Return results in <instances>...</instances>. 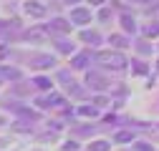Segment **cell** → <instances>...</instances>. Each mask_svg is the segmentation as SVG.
<instances>
[{
  "instance_id": "1",
  "label": "cell",
  "mask_w": 159,
  "mask_h": 151,
  "mask_svg": "<svg viewBox=\"0 0 159 151\" xmlns=\"http://www.w3.org/2000/svg\"><path fill=\"white\" fill-rule=\"evenodd\" d=\"M96 61L101 63L104 68H111V71H121V68H126V58L121 53H116V50H101L96 55Z\"/></svg>"
},
{
  "instance_id": "2",
  "label": "cell",
  "mask_w": 159,
  "mask_h": 151,
  "mask_svg": "<svg viewBox=\"0 0 159 151\" xmlns=\"http://www.w3.org/2000/svg\"><path fill=\"white\" fill-rule=\"evenodd\" d=\"M23 10L28 18H46L48 15V8L43 3H38V0H25L23 3Z\"/></svg>"
},
{
  "instance_id": "3",
  "label": "cell",
  "mask_w": 159,
  "mask_h": 151,
  "mask_svg": "<svg viewBox=\"0 0 159 151\" xmlns=\"http://www.w3.org/2000/svg\"><path fill=\"white\" fill-rule=\"evenodd\" d=\"M89 20H91V10L89 8H73L71 10V23L73 25H84Z\"/></svg>"
},
{
  "instance_id": "4",
  "label": "cell",
  "mask_w": 159,
  "mask_h": 151,
  "mask_svg": "<svg viewBox=\"0 0 159 151\" xmlns=\"http://www.w3.org/2000/svg\"><path fill=\"white\" fill-rule=\"evenodd\" d=\"M38 106H43V108L63 106V96H58V93H51V96H46V98H38Z\"/></svg>"
},
{
  "instance_id": "5",
  "label": "cell",
  "mask_w": 159,
  "mask_h": 151,
  "mask_svg": "<svg viewBox=\"0 0 159 151\" xmlns=\"http://www.w3.org/2000/svg\"><path fill=\"white\" fill-rule=\"evenodd\" d=\"M89 61H91V55H89V53H78V55H73L71 66H73V68H78V71H84V68L89 66Z\"/></svg>"
},
{
  "instance_id": "6",
  "label": "cell",
  "mask_w": 159,
  "mask_h": 151,
  "mask_svg": "<svg viewBox=\"0 0 159 151\" xmlns=\"http://www.w3.org/2000/svg\"><path fill=\"white\" fill-rule=\"evenodd\" d=\"M51 30H53V33H68L71 25H68L66 20H61V18H56V20L51 23Z\"/></svg>"
},
{
  "instance_id": "7",
  "label": "cell",
  "mask_w": 159,
  "mask_h": 151,
  "mask_svg": "<svg viewBox=\"0 0 159 151\" xmlns=\"http://www.w3.org/2000/svg\"><path fill=\"white\" fill-rule=\"evenodd\" d=\"M121 28H124L126 33H134V30H136V20H134L131 15L124 13V15H121Z\"/></svg>"
},
{
  "instance_id": "8",
  "label": "cell",
  "mask_w": 159,
  "mask_h": 151,
  "mask_svg": "<svg viewBox=\"0 0 159 151\" xmlns=\"http://www.w3.org/2000/svg\"><path fill=\"white\" fill-rule=\"evenodd\" d=\"M51 66H53L51 55H38V58H35V68H51Z\"/></svg>"
},
{
  "instance_id": "9",
  "label": "cell",
  "mask_w": 159,
  "mask_h": 151,
  "mask_svg": "<svg viewBox=\"0 0 159 151\" xmlns=\"http://www.w3.org/2000/svg\"><path fill=\"white\" fill-rule=\"evenodd\" d=\"M84 41L86 43H101V38H98V33H93V30H84Z\"/></svg>"
},
{
  "instance_id": "10",
  "label": "cell",
  "mask_w": 159,
  "mask_h": 151,
  "mask_svg": "<svg viewBox=\"0 0 159 151\" xmlns=\"http://www.w3.org/2000/svg\"><path fill=\"white\" fill-rule=\"evenodd\" d=\"M144 35H147V38H157V35H159V25H157V23L147 25V28H144Z\"/></svg>"
},
{
  "instance_id": "11",
  "label": "cell",
  "mask_w": 159,
  "mask_h": 151,
  "mask_svg": "<svg viewBox=\"0 0 159 151\" xmlns=\"http://www.w3.org/2000/svg\"><path fill=\"white\" fill-rule=\"evenodd\" d=\"M89 151H109V144H106V141H93V144L89 146Z\"/></svg>"
},
{
  "instance_id": "12",
  "label": "cell",
  "mask_w": 159,
  "mask_h": 151,
  "mask_svg": "<svg viewBox=\"0 0 159 151\" xmlns=\"http://www.w3.org/2000/svg\"><path fill=\"white\" fill-rule=\"evenodd\" d=\"M131 139H134L131 131H121V134H116V141H119V144H126V141H131Z\"/></svg>"
},
{
  "instance_id": "13",
  "label": "cell",
  "mask_w": 159,
  "mask_h": 151,
  "mask_svg": "<svg viewBox=\"0 0 159 151\" xmlns=\"http://www.w3.org/2000/svg\"><path fill=\"white\" fill-rule=\"evenodd\" d=\"M134 151H154V146H152V144H147V141H139V144L134 146Z\"/></svg>"
},
{
  "instance_id": "14",
  "label": "cell",
  "mask_w": 159,
  "mask_h": 151,
  "mask_svg": "<svg viewBox=\"0 0 159 151\" xmlns=\"http://www.w3.org/2000/svg\"><path fill=\"white\" fill-rule=\"evenodd\" d=\"M111 43H114V45H119V48H124V45H126V38H121V35H114V38H111Z\"/></svg>"
},
{
  "instance_id": "15",
  "label": "cell",
  "mask_w": 159,
  "mask_h": 151,
  "mask_svg": "<svg viewBox=\"0 0 159 151\" xmlns=\"http://www.w3.org/2000/svg\"><path fill=\"white\" fill-rule=\"evenodd\" d=\"M58 50H63V53H73V45L66 43V41H61V43H58Z\"/></svg>"
},
{
  "instance_id": "16",
  "label": "cell",
  "mask_w": 159,
  "mask_h": 151,
  "mask_svg": "<svg viewBox=\"0 0 159 151\" xmlns=\"http://www.w3.org/2000/svg\"><path fill=\"white\" fill-rule=\"evenodd\" d=\"M35 83H38V88H43V91H48V88H51V81H46V78H38Z\"/></svg>"
},
{
  "instance_id": "17",
  "label": "cell",
  "mask_w": 159,
  "mask_h": 151,
  "mask_svg": "<svg viewBox=\"0 0 159 151\" xmlns=\"http://www.w3.org/2000/svg\"><path fill=\"white\" fill-rule=\"evenodd\" d=\"M81 116H96V108H81Z\"/></svg>"
},
{
  "instance_id": "18",
  "label": "cell",
  "mask_w": 159,
  "mask_h": 151,
  "mask_svg": "<svg viewBox=\"0 0 159 151\" xmlns=\"http://www.w3.org/2000/svg\"><path fill=\"white\" fill-rule=\"evenodd\" d=\"M89 3H93V5H101V0H89Z\"/></svg>"
},
{
  "instance_id": "19",
  "label": "cell",
  "mask_w": 159,
  "mask_h": 151,
  "mask_svg": "<svg viewBox=\"0 0 159 151\" xmlns=\"http://www.w3.org/2000/svg\"><path fill=\"white\" fill-rule=\"evenodd\" d=\"M3 78H5V73H3V68H0V81H3Z\"/></svg>"
},
{
  "instance_id": "20",
  "label": "cell",
  "mask_w": 159,
  "mask_h": 151,
  "mask_svg": "<svg viewBox=\"0 0 159 151\" xmlns=\"http://www.w3.org/2000/svg\"><path fill=\"white\" fill-rule=\"evenodd\" d=\"M134 3H149V0H134Z\"/></svg>"
},
{
  "instance_id": "21",
  "label": "cell",
  "mask_w": 159,
  "mask_h": 151,
  "mask_svg": "<svg viewBox=\"0 0 159 151\" xmlns=\"http://www.w3.org/2000/svg\"><path fill=\"white\" fill-rule=\"evenodd\" d=\"M66 3H78V0H66Z\"/></svg>"
}]
</instances>
